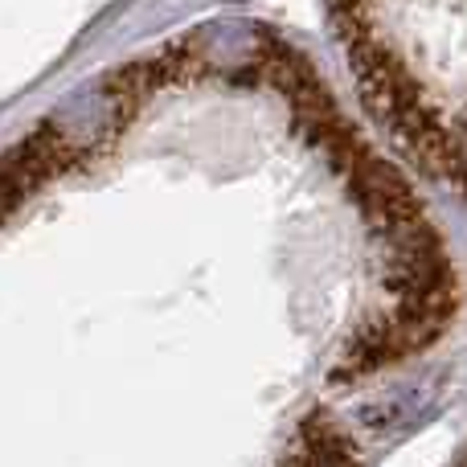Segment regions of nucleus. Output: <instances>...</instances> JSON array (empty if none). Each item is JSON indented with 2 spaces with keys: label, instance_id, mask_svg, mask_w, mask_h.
Returning a JSON list of instances; mask_svg holds the SVG:
<instances>
[{
  "label": "nucleus",
  "instance_id": "nucleus-1",
  "mask_svg": "<svg viewBox=\"0 0 467 467\" xmlns=\"http://www.w3.org/2000/svg\"><path fill=\"white\" fill-rule=\"evenodd\" d=\"M353 49L394 131L467 189V5L348 8Z\"/></svg>",
  "mask_w": 467,
  "mask_h": 467
}]
</instances>
